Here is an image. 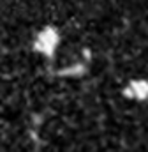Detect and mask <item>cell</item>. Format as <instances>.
<instances>
[{
    "mask_svg": "<svg viewBox=\"0 0 148 152\" xmlns=\"http://www.w3.org/2000/svg\"><path fill=\"white\" fill-rule=\"evenodd\" d=\"M57 44H58V32L51 27H46L44 30H41L37 34L36 39V50L44 53V55H53L55 50H57Z\"/></svg>",
    "mask_w": 148,
    "mask_h": 152,
    "instance_id": "obj_1",
    "label": "cell"
},
{
    "mask_svg": "<svg viewBox=\"0 0 148 152\" xmlns=\"http://www.w3.org/2000/svg\"><path fill=\"white\" fill-rule=\"evenodd\" d=\"M125 90L131 97L143 101L148 97V81L147 80H131Z\"/></svg>",
    "mask_w": 148,
    "mask_h": 152,
    "instance_id": "obj_2",
    "label": "cell"
}]
</instances>
